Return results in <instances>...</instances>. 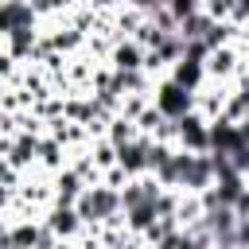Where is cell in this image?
<instances>
[{
    "instance_id": "4",
    "label": "cell",
    "mask_w": 249,
    "mask_h": 249,
    "mask_svg": "<svg viewBox=\"0 0 249 249\" xmlns=\"http://www.w3.org/2000/svg\"><path fill=\"white\" fill-rule=\"evenodd\" d=\"M148 148H152V140H148V136H136L132 144L117 148V167H121L128 179L148 175Z\"/></svg>"
},
{
    "instance_id": "9",
    "label": "cell",
    "mask_w": 249,
    "mask_h": 249,
    "mask_svg": "<svg viewBox=\"0 0 249 249\" xmlns=\"http://www.w3.org/2000/svg\"><path fill=\"white\" fill-rule=\"evenodd\" d=\"M233 214H237V218H249V187L237 195V202H233Z\"/></svg>"
},
{
    "instance_id": "11",
    "label": "cell",
    "mask_w": 249,
    "mask_h": 249,
    "mask_svg": "<svg viewBox=\"0 0 249 249\" xmlns=\"http://www.w3.org/2000/svg\"><path fill=\"white\" fill-rule=\"evenodd\" d=\"M4 237H8V230H4V222H0V241H4Z\"/></svg>"
},
{
    "instance_id": "2",
    "label": "cell",
    "mask_w": 249,
    "mask_h": 249,
    "mask_svg": "<svg viewBox=\"0 0 249 249\" xmlns=\"http://www.w3.org/2000/svg\"><path fill=\"white\" fill-rule=\"evenodd\" d=\"M152 109H156L163 121H179V117L195 113V93H191V89H183V86H175L171 78H163V82L156 86Z\"/></svg>"
},
{
    "instance_id": "10",
    "label": "cell",
    "mask_w": 249,
    "mask_h": 249,
    "mask_svg": "<svg viewBox=\"0 0 249 249\" xmlns=\"http://www.w3.org/2000/svg\"><path fill=\"white\" fill-rule=\"evenodd\" d=\"M93 4H105V8H109V4H121V0H93Z\"/></svg>"
},
{
    "instance_id": "7",
    "label": "cell",
    "mask_w": 249,
    "mask_h": 249,
    "mask_svg": "<svg viewBox=\"0 0 249 249\" xmlns=\"http://www.w3.org/2000/svg\"><path fill=\"white\" fill-rule=\"evenodd\" d=\"M47 230H51L54 237H70V233H78V230H82V218H78V210H74V206H54V210H51V218H47Z\"/></svg>"
},
{
    "instance_id": "6",
    "label": "cell",
    "mask_w": 249,
    "mask_h": 249,
    "mask_svg": "<svg viewBox=\"0 0 249 249\" xmlns=\"http://www.w3.org/2000/svg\"><path fill=\"white\" fill-rule=\"evenodd\" d=\"M144 66V47L136 43V39H128V43H121L117 51H113V70L117 74H132V70H140Z\"/></svg>"
},
{
    "instance_id": "3",
    "label": "cell",
    "mask_w": 249,
    "mask_h": 249,
    "mask_svg": "<svg viewBox=\"0 0 249 249\" xmlns=\"http://www.w3.org/2000/svg\"><path fill=\"white\" fill-rule=\"evenodd\" d=\"M175 140L183 144V152H210V121H202L198 113H187L175 121Z\"/></svg>"
},
{
    "instance_id": "1",
    "label": "cell",
    "mask_w": 249,
    "mask_h": 249,
    "mask_svg": "<svg viewBox=\"0 0 249 249\" xmlns=\"http://www.w3.org/2000/svg\"><path fill=\"white\" fill-rule=\"evenodd\" d=\"M74 210H78L82 226H86V222L101 226V222H113L124 206H121V191H113V187H105V183H93V187H86V191L78 195Z\"/></svg>"
},
{
    "instance_id": "5",
    "label": "cell",
    "mask_w": 249,
    "mask_h": 249,
    "mask_svg": "<svg viewBox=\"0 0 249 249\" xmlns=\"http://www.w3.org/2000/svg\"><path fill=\"white\" fill-rule=\"evenodd\" d=\"M171 82L175 86H183V89H202V82H206V66H202V58H191V54H183L179 62H171Z\"/></svg>"
},
{
    "instance_id": "8",
    "label": "cell",
    "mask_w": 249,
    "mask_h": 249,
    "mask_svg": "<svg viewBox=\"0 0 249 249\" xmlns=\"http://www.w3.org/2000/svg\"><path fill=\"white\" fill-rule=\"evenodd\" d=\"M140 132H136V121H128V117H113L109 121V132H105V140L113 144V148H124V144H132Z\"/></svg>"
}]
</instances>
